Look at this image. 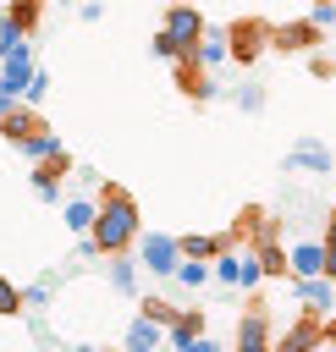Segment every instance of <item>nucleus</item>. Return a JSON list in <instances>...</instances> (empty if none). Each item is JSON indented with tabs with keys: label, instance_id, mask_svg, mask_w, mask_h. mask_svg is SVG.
<instances>
[{
	"label": "nucleus",
	"instance_id": "obj_6",
	"mask_svg": "<svg viewBox=\"0 0 336 352\" xmlns=\"http://www.w3.org/2000/svg\"><path fill=\"white\" fill-rule=\"evenodd\" d=\"M138 242H143V270H149V275H176V264H182L176 236H165V231H138Z\"/></svg>",
	"mask_w": 336,
	"mask_h": 352
},
{
	"label": "nucleus",
	"instance_id": "obj_23",
	"mask_svg": "<svg viewBox=\"0 0 336 352\" xmlns=\"http://www.w3.org/2000/svg\"><path fill=\"white\" fill-rule=\"evenodd\" d=\"M176 280H182V286H204V280H209V264H204V258H182V264H176Z\"/></svg>",
	"mask_w": 336,
	"mask_h": 352
},
{
	"label": "nucleus",
	"instance_id": "obj_36",
	"mask_svg": "<svg viewBox=\"0 0 336 352\" xmlns=\"http://www.w3.org/2000/svg\"><path fill=\"white\" fill-rule=\"evenodd\" d=\"M55 6H72V0H55Z\"/></svg>",
	"mask_w": 336,
	"mask_h": 352
},
{
	"label": "nucleus",
	"instance_id": "obj_31",
	"mask_svg": "<svg viewBox=\"0 0 336 352\" xmlns=\"http://www.w3.org/2000/svg\"><path fill=\"white\" fill-rule=\"evenodd\" d=\"M154 55H160V60H176V55H182V50H176V44H171V38H165V33H154Z\"/></svg>",
	"mask_w": 336,
	"mask_h": 352
},
{
	"label": "nucleus",
	"instance_id": "obj_30",
	"mask_svg": "<svg viewBox=\"0 0 336 352\" xmlns=\"http://www.w3.org/2000/svg\"><path fill=\"white\" fill-rule=\"evenodd\" d=\"M176 352H226V346H220V341H209V336H193V341H187V346H176Z\"/></svg>",
	"mask_w": 336,
	"mask_h": 352
},
{
	"label": "nucleus",
	"instance_id": "obj_21",
	"mask_svg": "<svg viewBox=\"0 0 336 352\" xmlns=\"http://www.w3.org/2000/svg\"><path fill=\"white\" fill-rule=\"evenodd\" d=\"M22 154H28V160H50V154H61V138H55V126L33 132V138L22 143Z\"/></svg>",
	"mask_w": 336,
	"mask_h": 352
},
{
	"label": "nucleus",
	"instance_id": "obj_11",
	"mask_svg": "<svg viewBox=\"0 0 336 352\" xmlns=\"http://www.w3.org/2000/svg\"><path fill=\"white\" fill-rule=\"evenodd\" d=\"M231 352H270V319H264L259 302L242 314V324H237V346H231Z\"/></svg>",
	"mask_w": 336,
	"mask_h": 352
},
{
	"label": "nucleus",
	"instance_id": "obj_25",
	"mask_svg": "<svg viewBox=\"0 0 336 352\" xmlns=\"http://www.w3.org/2000/svg\"><path fill=\"white\" fill-rule=\"evenodd\" d=\"M28 302H22V286H11V275H0V314L11 319V314H22Z\"/></svg>",
	"mask_w": 336,
	"mask_h": 352
},
{
	"label": "nucleus",
	"instance_id": "obj_32",
	"mask_svg": "<svg viewBox=\"0 0 336 352\" xmlns=\"http://www.w3.org/2000/svg\"><path fill=\"white\" fill-rule=\"evenodd\" d=\"M6 110H11V99H6V94H0V116H6Z\"/></svg>",
	"mask_w": 336,
	"mask_h": 352
},
{
	"label": "nucleus",
	"instance_id": "obj_14",
	"mask_svg": "<svg viewBox=\"0 0 336 352\" xmlns=\"http://www.w3.org/2000/svg\"><path fill=\"white\" fill-rule=\"evenodd\" d=\"M286 165L325 176V170H330V148H325V143H314V138H297V148H292V160H286Z\"/></svg>",
	"mask_w": 336,
	"mask_h": 352
},
{
	"label": "nucleus",
	"instance_id": "obj_12",
	"mask_svg": "<svg viewBox=\"0 0 336 352\" xmlns=\"http://www.w3.org/2000/svg\"><path fill=\"white\" fill-rule=\"evenodd\" d=\"M292 292H297V302H303L308 314H319V319H325V308H330V275H297V280H292Z\"/></svg>",
	"mask_w": 336,
	"mask_h": 352
},
{
	"label": "nucleus",
	"instance_id": "obj_4",
	"mask_svg": "<svg viewBox=\"0 0 336 352\" xmlns=\"http://www.w3.org/2000/svg\"><path fill=\"white\" fill-rule=\"evenodd\" d=\"M270 44L281 50V55H308V50H319L325 44V28L319 22H270Z\"/></svg>",
	"mask_w": 336,
	"mask_h": 352
},
{
	"label": "nucleus",
	"instance_id": "obj_18",
	"mask_svg": "<svg viewBox=\"0 0 336 352\" xmlns=\"http://www.w3.org/2000/svg\"><path fill=\"white\" fill-rule=\"evenodd\" d=\"M193 60H198L204 72H215V66H226V38H215V33L204 28V38L193 44Z\"/></svg>",
	"mask_w": 336,
	"mask_h": 352
},
{
	"label": "nucleus",
	"instance_id": "obj_26",
	"mask_svg": "<svg viewBox=\"0 0 336 352\" xmlns=\"http://www.w3.org/2000/svg\"><path fill=\"white\" fill-rule=\"evenodd\" d=\"M44 94H50V72L33 66V77H28V88H22V104H44Z\"/></svg>",
	"mask_w": 336,
	"mask_h": 352
},
{
	"label": "nucleus",
	"instance_id": "obj_15",
	"mask_svg": "<svg viewBox=\"0 0 336 352\" xmlns=\"http://www.w3.org/2000/svg\"><path fill=\"white\" fill-rule=\"evenodd\" d=\"M160 330H165V324H154V319L138 314V319L127 324V346H121V352H160Z\"/></svg>",
	"mask_w": 336,
	"mask_h": 352
},
{
	"label": "nucleus",
	"instance_id": "obj_27",
	"mask_svg": "<svg viewBox=\"0 0 336 352\" xmlns=\"http://www.w3.org/2000/svg\"><path fill=\"white\" fill-rule=\"evenodd\" d=\"M319 248H325V275L336 280V209H330V220H325V236H319Z\"/></svg>",
	"mask_w": 336,
	"mask_h": 352
},
{
	"label": "nucleus",
	"instance_id": "obj_9",
	"mask_svg": "<svg viewBox=\"0 0 336 352\" xmlns=\"http://www.w3.org/2000/svg\"><path fill=\"white\" fill-rule=\"evenodd\" d=\"M66 170H72L66 148H61V154H50V160H33V192H39L44 204H55V198H61V182H66Z\"/></svg>",
	"mask_w": 336,
	"mask_h": 352
},
{
	"label": "nucleus",
	"instance_id": "obj_17",
	"mask_svg": "<svg viewBox=\"0 0 336 352\" xmlns=\"http://www.w3.org/2000/svg\"><path fill=\"white\" fill-rule=\"evenodd\" d=\"M105 275H110V286H116L121 297H132V292H138V264H132L127 253H110V264H105Z\"/></svg>",
	"mask_w": 336,
	"mask_h": 352
},
{
	"label": "nucleus",
	"instance_id": "obj_28",
	"mask_svg": "<svg viewBox=\"0 0 336 352\" xmlns=\"http://www.w3.org/2000/svg\"><path fill=\"white\" fill-rule=\"evenodd\" d=\"M237 104H242V110H264V88H259V82H242V88H237Z\"/></svg>",
	"mask_w": 336,
	"mask_h": 352
},
{
	"label": "nucleus",
	"instance_id": "obj_3",
	"mask_svg": "<svg viewBox=\"0 0 336 352\" xmlns=\"http://www.w3.org/2000/svg\"><path fill=\"white\" fill-rule=\"evenodd\" d=\"M253 258H259V270H264V280H286L292 270H286V248H281V236H275V226L253 209Z\"/></svg>",
	"mask_w": 336,
	"mask_h": 352
},
{
	"label": "nucleus",
	"instance_id": "obj_16",
	"mask_svg": "<svg viewBox=\"0 0 336 352\" xmlns=\"http://www.w3.org/2000/svg\"><path fill=\"white\" fill-rule=\"evenodd\" d=\"M314 341H319V324H314V319H297L281 341H270V352H308Z\"/></svg>",
	"mask_w": 336,
	"mask_h": 352
},
{
	"label": "nucleus",
	"instance_id": "obj_35",
	"mask_svg": "<svg viewBox=\"0 0 336 352\" xmlns=\"http://www.w3.org/2000/svg\"><path fill=\"white\" fill-rule=\"evenodd\" d=\"M171 6H187V0H171Z\"/></svg>",
	"mask_w": 336,
	"mask_h": 352
},
{
	"label": "nucleus",
	"instance_id": "obj_8",
	"mask_svg": "<svg viewBox=\"0 0 336 352\" xmlns=\"http://www.w3.org/2000/svg\"><path fill=\"white\" fill-rule=\"evenodd\" d=\"M171 66H176V88H182V94H187L193 104H204V99H215V72H204V66H198L193 55H176Z\"/></svg>",
	"mask_w": 336,
	"mask_h": 352
},
{
	"label": "nucleus",
	"instance_id": "obj_34",
	"mask_svg": "<svg viewBox=\"0 0 336 352\" xmlns=\"http://www.w3.org/2000/svg\"><path fill=\"white\" fill-rule=\"evenodd\" d=\"M308 352H325V341H314V346H308Z\"/></svg>",
	"mask_w": 336,
	"mask_h": 352
},
{
	"label": "nucleus",
	"instance_id": "obj_24",
	"mask_svg": "<svg viewBox=\"0 0 336 352\" xmlns=\"http://www.w3.org/2000/svg\"><path fill=\"white\" fill-rule=\"evenodd\" d=\"M138 308H143V319H154V324H171V319H176V314H182V308H171V302H165V297H143V302H138Z\"/></svg>",
	"mask_w": 336,
	"mask_h": 352
},
{
	"label": "nucleus",
	"instance_id": "obj_5",
	"mask_svg": "<svg viewBox=\"0 0 336 352\" xmlns=\"http://www.w3.org/2000/svg\"><path fill=\"white\" fill-rule=\"evenodd\" d=\"M160 33H165V38H171V44L182 50V55H193V44L204 38V11H198L193 0H187V6H171V11H165V28H160Z\"/></svg>",
	"mask_w": 336,
	"mask_h": 352
},
{
	"label": "nucleus",
	"instance_id": "obj_22",
	"mask_svg": "<svg viewBox=\"0 0 336 352\" xmlns=\"http://www.w3.org/2000/svg\"><path fill=\"white\" fill-rule=\"evenodd\" d=\"M88 226H94V198H72V204H66V231L88 236Z\"/></svg>",
	"mask_w": 336,
	"mask_h": 352
},
{
	"label": "nucleus",
	"instance_id": "obj_1",
	"mask_svg": "<svg viewBox=\"0 0 336 352\" xmlns=\"http://www.w3.org/2000/svg\"><path fill=\"white\" fill-rule=\"evenodd\" d=\"M138 231H143L138 198H132L127 187L105 182V187H99V198H94V226H88V242H94V248L110 258V253H127V248H138Z\"/></svg>",
	"mask_w": 336,
	"mask_h": 352
},
{
	"label": "nucleus",
	"instance_id": "obj_13",
	"mask_svg": "<svg viewBox=\"0 0 336 352\" xmlns=\"http://www.w3.org/2000/svg\"><path fill=\"white\" fill-rule=\"evenodd\" d=\"M176 248H182V258H204V264H209L220 248H237V242H231V231H226V236H209V231H187V236H176Z\"/></svg>",
	"mask_w": 336,
	"mask_h": 352
},
{
	"label": "nucleus",
	"instance_id": "obj_2",
	"mask_svg": "<svg viewBox=\"0 0 336 352\" xmlns=\"http://www.w3.org/2000/svg\"><path fill=\"white\" fill-rule=\"evenodd\" d=\"M264 50H270V22H264V16H237V22L226 28V60L253 66Z\"/></svg>",
	"mask_w": 336,
	"mask_h": 352
},
{
	"label": "nucleus",
	"instance_id": "obj_33",
	"mask_svg": "<svg viewBox=\"0 0 336 352\" xmlns=\"http://www.w3.org/2000/svg\"><path fill=\"white\" fill-rule=\"evenodd\" d=\"M72 352H99V346H72Z\"/></svg>",
	"mask_w": 336,
	"mask_h": 352
},
{
	"label": "nucleus",
	"instance_id": "obj_19",
	"mask_svg": "<svg viewBox=\"0 0 336 352\" xmlns=\"http://www.w3.org/2000/svg\"><path fill=\"white\" fill-rule=\"evenodd\" d=\"M193 336H204V314H198V308H182V314L171 319V346H187Z\"/></svg>",
	"mask_w": 336,
	"mask_h": 352
},
{
	"label": "nucleus",
	"instance_id": "obj_7",
	"mask_svg": "<svg viewBox=\"0 0 336 352\" xmlns=\"http://www.w3.org/2000/svg\"><path fill=\"white\" fill-rule=\"evenodd\" d=\"M44 126H50V121L39 116V104H22V99H11V110L0 116V138H6L11 148H22V143H28L33 132H44Z\"/></svg>",
	"mask_w": 336,
	"mask_h": 352
},
{
	"label": "nucleus",
	"instance_id": "obj_10",
	"mask_svg": "<svg viewBox=\"0 0 336 352\" xmlns=\"http://www.w3.org/2000/svg\"><path fill=\"white\" fill-rule=\"evenodd\" d=\"M286 280H297V275H325V248H319V236H303V242H292L286 248Z\"/></svg>",
	"mask_w": 336,
	"mask_h": 352
},
{
	"label": "nucleus",
	"instance_id": "obj_20",
	"mask_svg": "<svg viewBox=\"0 0 336 352\" xmlns=\"http://www.w3.org/2000/svg\"><path fill=\"white\" fill-rule=\"evenodd\" d=\"M237 253V292H253L259 280H264V270H259V258L248 253V248H231Z\"/></svg>",
	"mask_w": 336,
	"mask_h": 352
},
{
	"label": "nucleus",
	"instance_id": "obj_29",
	"mask_svg": "<svg viewBox=\"0 0 336 352\" xmlns=\"http://www.w3.org/2000/svg\"><path fill=\"white\" fill-rule=\"evenodd\" d=\"M308 22H319V28H336V0H314Z\"/></svg>",
	"mask_w": 336,
	"mask_h": 352
}]
</instances>
